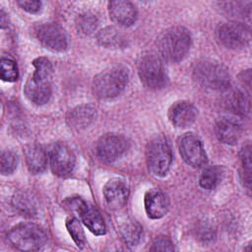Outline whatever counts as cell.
Instances as JSON below:
<instances>
[{"mask_svg":"<svg viewBox=\"0 0 252 252\" xmlns=\"http://www.w3.org/2000/svg\"><path fill=\"white\" fill-rule=\"evenodd\" d=\"M190 45V32L180 26L165 30L158 38V48L161 57L170 62L181 61L189 52Z\"/></svg>","mask_w":252,"mask_h":252,"instance_id":"6da1fadb","label":"cell"},{"mask_svg":"<svg viewBox=\"0 0 252 252\" xmlns=\"http://www.w3.org/2000/svg\"><path fill=\"white\" fill-rule=\"evenodd\" d=\"M10 244L21 251H37L46 243L45 231L32 222L20 223L11 228L7 234Z\"/></svg>","mask_w":252,"mask_h":252,"instance_id":"7a4b0ae2","label":"cell"},{"mask_svg":"<svg viewBox=\"0 0 252 252\" xmlns=\"http://www.w3.org/2000/svg\"><path fill=\"white\" fill-rule=\"evenodd\" d=\"M128 82V72L122 67L104 70L94 79L93 91L99 98H112L121 94Z\"/></svg>","mask_w":252,"mask_h":252,"instance_id":"3957f363","label":"cell"},{"mask_svg":"<svg viewBox=\"0 0 252 252\" xmlns=\"http://www.w3.org/2000/svg\"><path fill=\"white\" fill-rule=\"evenodd\" d=\"M194 78L200 86L214 91H225L230 83L227 69L219 62L209 60L196 65Z\"/></svg>","mask_w":252,"mask_h":252,"instance_id":"277c9868","label":"cell"},{"mask_svg":"<svg viewBox=\"0 0 252 252\" xmlns=\"http://www.w3.org/2000/svg\"><path fill=\"white\" fill-rule=\"evenodd\" d=\"M63 206L79 215L85 225L95 235H102L106 231L105 223L99 211L81 197H71L63 202Z\"/></svg>","mask_w":252,"mask_h":252,"instance_id":"5b68a950","label":"cell"},{"mask_svg":"<svg viewBox=\"0 0 252 252\" xmlns=\"http://www.w3.org/2000/svg\"><path fill=\"white\" fill-rule=\"evenodd\" d=\"M138 73L142 83L149 89H161L166 84L167 78L163 63L155 53H147L141 57Z\"/></svg>","mask_w":252,"mask_h":252,"instance_id":"8992f818","label":"cell"},{"mask_svg":"<svg viewBox=\"0 0 252 252\" xmlns=\"http://www.w3.org/2000/svg\"><path fill=\"white\" fill-rule=\"evenodd\" d=\"M172 161V154L166 140L162 138L153 141L147 150V162L150 171L157 176H163Z\"/></svg>","mask_w":252,"mask_h":252,"instance_id":"52a82bcc","label":"cell"},{"mask_svg":"<svg viewBox=\"0 0 252 252\" xmlns=\"http://www.w3.org/2000/svg\"><path fill=\"white\" fill-rule=\"evenodd\" d=\"M220 42L230 49H241L249 44L250 30L243 24L229 22L221 25L218 31Z\"/></svg>","mask_w":252,"mask_h":252,"instance_id":"ba28073f","label":"cell"},{"mask_svg":"<svg viewBox=\"0 0 252 252\" xmlns=\"http://www.w3.org/2000/svg\"><path fill=\"white\" fill-rule=\"evenodd\" d=\"M52 172L60 177L70 175L75 167V156L70 148L63 143L54 144L49 152Z\"/></svg>","mask_w":252,"mask_h":252,"instance_id":"9c48e42d","label":"cell"},{"mask_svg":"<svg viewBox=\"0 0 252 252\" xmlns=\"http://www.w3.org/2000/svg\"><path fill=\"white\" fill-rule=\"evenodd\" d=\"M128 149L127 140L121 135L106 134L96 144V155L104 162H112L120 158Z\"/></svg>","mask_w":252,"mask_h":252,"instance_id":"30bf717a","label":"cell"},{"mask_svg":"<svg viewBox=\"0 0 252 252\" xmlns=\"http://www.w3.org/2000/svg\"><path fill=\"white\" fill-rule=\"evenodd\" d=\"M179 152L185 162L193 167H202L207 163V155L201 141L193 134H186L179 139Z\"/></svg>","mask_w":252,"mask_h":252,"instance_id":"8fae6325","label":"cell"},{"mask_svg":"<svg viewBox=\"0 0 252 252\" xmlns=\"http://www.w3.org/2000/svg\"><path fill=\"white\" fill-rule=\"evenodd\" d=\"M39 42L52 51H64L67 48V35L65 31L56 24H43L36 30Z\"/></svg>","mask_w":252,"mask_h":252,"instance_id":"7c38bea8","label":"cell"},{"mask_svg":"<svg viewBox=\"0 0 252 252\" xmlns=\"http://www.w3.org/2000/svg\"><path fill=\"white\" fill-rule=\"evenodd\" d=\"M129 189L124 180L112 178L104 185L103 196L111 210H120L127 202Z\"/></svg>","mask_w":252,"mask_h":252,"instance_id":"4fadbf2b","label":"cell"},{"mask_svg":"<svg viewBox=\"0 0 252 252\" xmlns=\"http://www.w3.org/2000/svg\"><path fill=\"white\" fill-rule=\"evenodd\" d=\"M26 96L33 103L41 105L46 103L51 96L50 81L32 75L25 86Z\"/></svg>","mask_w":252,"mask_h":252,"instance_id":"5bb4252c","label":"cell"},{"mask_svg":"<svg viewBox=\"0 0 252 252\" xmlns=\"http://www.w3.org/2000/svg\"><path fill=\"white\" fill-rule=\"evenodd\" d=\"M168 118L174 126L185 128L193 124L196 120L197 109L188 101H178L169 108Z\"/></svg>","mask_w":252,"mask_h":252,"instance_id":"9a60e30c","label":"cell"},{"mask_svg":"<svg viewBox=\"0 0 252 252\" xmlns=\"http://www.w3.org/2000/svg\"><path fill=\"white\" fill-rule=\"evenodd\" d=\"M108 12L111 20L120 26L129 27L136 22V7L129 1H110Z\"/></svg>","mask_w":252,"mask_h":252,"instance_id":"2e32d148","label":"cell"},{"mask_svg":"<svg viewBox=\"0 0 252 252\" xmlns=\"http://www.w3.org/2000/svg\"><path fill=\"white\" fill-rule=\"evenodd\" d=\"M169 208L167 196L158 189H153L145 195V210L149 218L159 219L166 215Z\"/></svg>","mask_w":252,"mask_h":252,"instance_id":"e0dca14e","label":"cell"},{"mask_svg":"<svg viewBox=\"0 0 252 252\" xmlns=\"http://www.w3.org/2000/svg\"><path fill=\"white\" fill-rule=\"evenodd\" d=\"M95 115V108L92 105H80L69 113L67 121L71 128L79 131L88 127L94 120Z\"/></svg>","mask_w":252,"mask_h":252,"instance_id":"ac0fdd59","label":"cell"},{"mask_svg":"<svg viewBox=\"0 0 252 252\" xmlns=\"http://www.w3.org/2000/svg\"><path fill=\"white\" fill-rule=\"evenodd\" d=\"M241 132L240 125L230 119H220L216 125V135L223 144H236L241 136Z\"/></svg>","mask_w":252,"mask_h":252,"instance_id":"d6986e66","label":"cell"},{"mask_svg":"<svg viewBox=\"0 0 252 252\" xmlns=\"http://www.w3.org/2000/svg\"><path fill=\"white\" fill-rule=\"evenodd\" d=\"M27 165L31 172L40 173L46 168L47 155L38 145H31L25 149Z\"/></svg>","mask_w":252,"mask_h":252,"instance_id":"ffe728a7","label":"cell"},{"mask_svg":"<svg viewBox=\"0 0 252 252\" xmlns=\"http://www.w3.org/2000/svg\"><path fill=\"white\" fill-rule=\"evenodd\" d=\"M227 107L238 115H246L250 111V98L245 93L240 91H234L227 96Z\"/></svg>","mask_w":252,"mask_h":252,"instance_id":"44dd1931","label":"cell"},{"mask_svg":"<svg viewBox=\"0 0 252 252\" xmlns=\"http://www.w3.org/2000/svg\"><path fill=\"white\" fill-rule=\"evenodd\" d=\"M120 234L123 238V240L129 244V245H137L143 234L142 226L133 220H127L123 221L119 226Z\"/></svg>","mask_w":252,"mask_h":252,"instance_id":"7402d4cb","label":"cell"},{"mask_svg":"<svg viewBox=\"0 0 252 252\" xmlns=\"http://www.w3.org/2000/svg\"><path fill=\"white\" fill-rule=\"evenodd\" d=\"M100 45L106 48H117L124 45V37L115 28L107 27L97 33Z\"/></svg>","mask_w":252,"mask_h":252,"instance_id":"603a6c76","label":"cell"},{"mask_svg":"<svg viewBox=\"0 0 252 252\" xmlns=\"http://www.w3.org/2000/svg\"><path fill=\"white\" fill-rule=\"evenodd\" d=\"M15 208L23 215L32 217L36 214V205L31 195L25 192H20L13 199Z\"/></svg>","mask_w":252,"mask_h":252,"instance_id":"cb8c5ba5","label":"cell"},{"mask_svg":"<svg viewBox=\"0 0 252 252\" xmlns=\"http://www.w3.org/2000/svg\"><path fill=\"white\" fill-rule=\"evenodd\" d=\"M241 159V179L244 185L249 189L251 183V147L247 145L240 153Z\"/></svg>","mask_w":252,"mask_h":252,"instance_id":"d4e9b609","label":"cell"},{"mask_svg":"<svg viewBox=\"0 0 252 252\" xmlns=\"http://www.w3.org/2000/svg\"><path fill=\"white\" fill-rule=\"evenodd\" d=\"M220 170L219 167H208L206 168L199 180V183L201 185V187H203L204 189L207 190H212L214 189L219 182L220 181Z\"/></svg>","mask_w":252,"mask_h":252,"instance_id":"484cf974","label":"cell"},{"mask_svg":"<svg viewBox=\"0 0 252 252\" xmlns=\"http://www.w3.org/2000/svg\"><path fill=\"white\" fill-rule=\"evenodd\" d=\"M66 227L71 237L77 244V246L80 248H83L86 245L87 240H86L84 229L82 228L80 221L76 218H69L66 220Z\"/></svg>","mask_w":252,"mask_h":252,"instance_id":"4316f807","label":"cell"},{"mask_svg":"<svg viewBox=\"0 0 252 252\" xmlns=\"http://www.w3.org/2000/svg\"><path fill=\"white\" fill-rule=\"evenodd\" d=\"M32 65L34 67V72L32 74L34 77L50 81L53 69L51 62L47 58L38 57L33 60Z\"/></svg>","mask_w":252,"mask_h":252,"instance_id":"83f0119b","label":"cell"},{"mask_svg":"<svg viewBox=\"0 0 252 252\" xmlns=\"http://www.w3.org/2000/svg\"><path fill=\"white\" fill-rule=\"evenodd\" d=\"M1 79L6 82H15L18 79L19 73L15 63L10 58L1 59Z\"/></svg>","mask_w":252,"mask_h":252,"instance_id":"f1b7e54d","label":"cell"},{"mask_svg":"<svg viewBox=\"0 0 252 252\" xmlns=\"http://www.w3.org/2000/svg\"><path fill=\"white\" fill-rule=\"evenodd\" d=\"M17 156L10 151L3 152L0 158V171L2 174H11L17 167Z\"/></svg>","mask_w":252,"mask_h":252,"instance_id":"f546056e","label":"cell"},{"mask_svg":"<svg viewBox=\"0 0 252 252\" xmlns=\"http://www.w3.org/2000/svg\"><path fill=\"white\" fill-rule=\"evenodd\" d=\"M96 23L97 22L94 16L91 14H85V15H81L78 18L77 28L82 32L88 34V33H91L94 30H95Z\"/></svg>","mask_w":252,"mask_h":252,"instance_id":"4dcf8cb0","label":"cell"},{"mask_svg":"<svg viewBox=\"0 0 252 252\" xmlns=\"http://www.w3.org/2000/svg\"><path fill=\"white\" fill-rule=\"evenodd\" d=\"M150 249L152 251H173L174 246L169 238L165 236H158L155 238Z\"/></svg>","mask_w":252,"mask_h":252,"instance_id":"1f68e13d","label":"cell"},{"mask_svg":"<svg viewBox=\"0 0 252 252\" xmlns=\"http://www.w3.org/2000/svg\"><path fill=\"white\" fill-rule=\"evenodd\" d=\"M18 5H20L22 9H24L29 13H37L41 8V2L39 1L21 0V1H18Z\"/></svg>","mask_w":252,"mask_h":252,"instance_id":"d6a6232c","label":"cell"}]
</instances>
